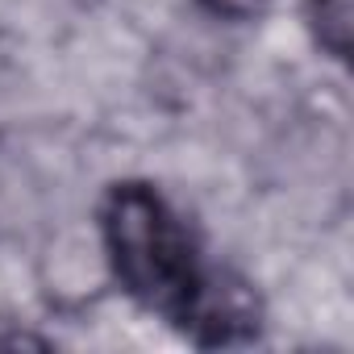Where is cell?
Listing matches in <instances>:
<instances>
[{
	"label": "cell",
	"mask_w": 354,
	"mask_h": 354,
	"mask_svg": "<svg viewBox=\"0 0 354 354\" xmlns=\"http://www.w3.org/2000/svg\"><path fill=\"white\" fill-rule=\"evenodd\" d=\"M196 5L217 17V21H230V26H242V21H259L267 9H271V0H196Z\"/></svg>",
	"instance_id": "cell-3"
},
{
	"label": "cell",
	"mask_w": 354,
	"mask_h": 354,
	"mask_svg": "<svg viewBox=\"0 0 354 354\" xmlns=\"http://www.w3.org/2000/svg\"><path fill=\"white\" fill-rule=\"evenodd\" d=\"M304 26L329 59L346 63L354 42V0H304Z\"/></svg>",
	"instance_id": "cell-2"
},
{
	"label": "cell",
	"mask_w": 354,
	"mask_h": 354,
	"mask_svg": "<svg viewBox=\"0 0 354 354\" xmlns=\"http://www.w3.org/2000/svg\"><path fill=\"white\" fill-rule=\"evenodd\" d=\"M100 246L113 283L196 346L254 337L259 304L242 279L205 267L188 221L154 184L121 180L100 201Z\"/></svg>",
	"instance_id": "cell-1"
}]
</instances>
